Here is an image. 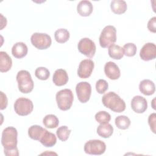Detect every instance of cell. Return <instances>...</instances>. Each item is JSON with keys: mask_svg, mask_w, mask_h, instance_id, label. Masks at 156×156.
Returning a JSON list of instances; mask_svg holds the SVG:
<instances>
[{"mask_svg": "<svg viewBox=\"0 0 156 156\" xmlns=\"http://www.w3.org/2000/svg\"><path fill=\"white\" fill-rule=\"evenodd\" d=\"M18 132L16 128L10 126L5 128L2 132L1 144L4 154L7 156H18L17 148Z\"/></svg>", "mask_w": 156, "mask_h": 156, "instance_id": "obj_1", "label": "cell"}, {"mask_svg": "<svg viewBox=\"0 0 156 156\" xmlns=\"http://www.w3.org/2000/svg\"><path fill=\"white\" fill-rule=\"evenodd\" d=\"M102 104L114 112L121 113L126 109V103L120 96L113 91L105 94L102 98Z\"/></svg>", "mask_w": 156, "mask_h": 156, "instance_id": "obj_2", "label": "cell"}, {"mask_svg": "<svg viewBox=\"0 0 156 156\" xmlns=\"http://www.w3.org/2000/svg\"><path fill=\"white\" fill-rule=\"evenodd\" d=\"M16 80L19 90L24 93H30L34 87V81L29 71L26 70H21L18 72L16 75Z\"/></svg>", "mask_w": 156, "mask_h": 156, "instance_id": "obj_3", "label": "cell"}, {"mask_svg": "<svg viewBox=\"0 0 156 156\" xmlns=\"http://www.w3.org/2000/svg\"><path fill=\"white\" fill-rule=\"evenodd\" d=\"M58 107L63 111L69 110L73 102L74 96L70 89H63L58 91L55 96Z\"/></svg>", "mask_w": 156, "mask_h": 156, "instance_id": "obj_4", "label": "cell"}, {"mask_svg": "<svg viewBox=\"0 0 156 156\" xmlns=\"http://www.w3.org/2000/svg\"><path fill=\"white\" fill-rule=\"evenodd\" d=\"M116 41V29L113 26H105L102 30L99 37V44L102 48H105L113 44Z\"/></svg>", "mask_w": 156, "mask_h": 156, "instance_id": "obj_5", "label": "cell"}, {"mask_svg": "<svg viewBox=\"0 0 156 156\" xmlns=\"http://www.w3.org/2000/svg\"><path fill=\"white\" fill-rule=\"evenodd\" d=\"M83 149L86 154L100 155L105 152L106 144L99 140H90L86 142Z\"/></svg>", "mask_w": 156, "mask_h": 156, "instance_id": "obj_6", "label": "cell"}, {"mask_svg": "<svg viewBox=\"0 0 156 156\" xmlns=\"http://www.w3.org/2000/svg\"><path fill=\"white\" fill-rule=\"evenodd\" d=\"M31 43L36 48L43 50L50 47L52 43L51 37L44 33L35 32L30 37Z\"/></svg>", "mask_w": 156, "mask_h": 156, "instance_id": "obj_7", "label": "cell"}, {"mask_svg": "<svg viewBox=\"0 0 156 156\" xmlns=\"http://www.w3.org/2000/svg\"><path fill=\"white\" fill-rule=\"evenodd\" d=\"M33 102L29 99L20 98L14 104V110L16 114L20 116H27L33 110Z\"/></svg>", "mask_w": 156, "mask_h": 156, "instance_id": "obj_8", "label": "cell"}, {"mask_svg": "<svg viewBox=\"0 0 156 156\" xmlns=\"http://www.w3.org/2000/svg\"><path fill=\"white\" fill-rule=\"evenodd\" d=\"M79 51L87 57L92 58L96 52V45L94 42L88 38L80 39L77 44Z\"/></svg>", "mask_w": 156, "mask_h": 156, "instance_id": "obj_9", "label": "cell"}, {"mask_svg": "<svg viewBox=\"0 0 156 156\" xmlns=\"http://www.w3.org/2000/svg\"><path fill=\"white\" fill-rule=\"evenodd\" d=\"M76 91L79 101L82 103H86L90 98L91 86L87 82H80L76 85Z\"/></svg>", "mask_w": 156, "mask_h": 156, "instance_id": "obj_10", "label": "cell"}, {"mask_svg": "<svg viewBox=\"0 0 156 156\" xmlns=\"http://www.w3.org/2000/svg\"><path fill=\"white\" fill-rule=\"evenodd\" d=\"M94 67V63L93 60L91 59L83 60L80 62L78 67V76L81 79L88 78L91 76Z\"/></svg>", "mask_w": 156, "mask_h": 156, "instance_id": "obj_11", "label": "cell"}, {"mask_svg": "<svg viewBox=\"0 0 156 156\" xmlns=\"http://www.w3.org/2000/svg\"><path fill=\"white\" fill-rule=\"evenodd\" d=\"M140 58L144 61H149L156 57V46L153 43H147L143 45L140 52Z\"/></svg>", "mask_w": 156, "mask_h": 156, "instance_id": "obj_12", "label": "cell"}, {"mask_svg": "<svg viewBox=\"0 0 156 156\" xmlns=\"http://www.w3.org/2000/svg\"><path fill=\"white\" fill-rule=\"evenodd\" d=\"M132 109L137 113H144L147 108L146 99L141 96H135L131 101Z\"/></svg>", "mask_w": 156, "mask_h": 156, "instance_id": "obj_13", "label": "cell"}, {"mask_svg": "<svg viewBox=\"0 0 156 156\" xmlns=\"http://www.w3.org/2000/svg\"><path fill=\"white\" fill-rule=\"evenodd\" d=\"M104 73L106 76L111 80H117L121 75L118 66L113 62H108L105 63L104 66Z\"/></svg>", "mask_w": 156, "mask_h": 156, "instance_id": "obj_14", "label": "cell"}, {"mask_svg": "<svg viewBox=\"0 0 156 156\" xmlns=\"http://www.w3.org/2000/svg\"><path fill=\"white\" fill-rule=\"evenodd\" d=\"M68 79V75L65 69H58L54 73L52 81L56 86H63L66 84Z\"/></svg>", "mask_w": 156, "mask_h": 156, "instance_id": "obj_15", "label": "cell"}, {"mask_svg": "<svg viewBox=\"0 0 156 156\" xmlns=\"http://www.w3.org/2000/svg\"><path fill=\"white\" fill-rule=\"evenodd\" d=\"M93 7L90 1L83 0L80 1L77 5V13L82 16H88L93 12Z\"/></svg>", "mask_w": 156, "mask_h": 156, "instance_id": "obj_16", "label": "cell"}, {"mask_svg": "<svg viewBox=\"0 0 156 156\" xmlns=\"http://www.w3.org/2000/svg\"><path fill=\"white\" fill-rule=\"evenodd\" d=\"M28 52L27 45L23 42L16 43L12 48V54L16 58H22L24 57Z\"/></svg>", "mask_w": 156, "mask_h": 156, "instance_id": "obj_17", "label": "cell"}, {"mask_svg": "<svg viewBox=\"0 0 156 156\" xmlns=\"http://www.w3.org/2000/svg\"><path fill=\"white\" fill-rule=\"evenodd\" d=\"M139 90L142 94L146 96H150L155 93V86L152 80L149 79H144L140 83Z\"/></svg>", "mask_w": 156, "mask_h": 156, "instance_id": "obj_18", "label": "cell"}, {"mask_svg": "<svg viewBox=\"0 0 156 156\" xmlns=\"http://www.w3.org/2000/svg\"><path fill=\"white\" fill-rule=\"evenodd\" d=\"M12 66V60L6 52H0V71L1 73L7 72Z\"/></svg>", "mask_w": 156, "mask_h": 156, "instance_id": "obj_19", "label": "cell"}, {"mask_svg": "<svg viewBox=\"0 0 156 156\" xmlns=\"http://www.w3.org/2000/svg\"><path fill=\"white\" fill-rule=\"evenodd\" d=\"M39 141L45 147H52L57 142V138L55 134L48 131L46 129L44 131Z\"/></svg>", "mask_w": 156, "mask_h": 156, "instance_id": "obj_20", "label": "cell"}, {"mask_svg": "<svg viewBox=\"0 0 156 156\" xmlns=\"http://www.w3.org/2000/svg\"><path fill=\"white\" fill-rule=\"evenodd\" d=\"M110 8L114 13L120 15L126 12L127 5L123 0H113L111 2Z\"/></svg>", "mask_w": 156, "mask_h": 156, "instance_id": "obj_21", "label": "cell"}, {"mask_svg": "<svg viewBox=\"0 0 156 156\" xmlns=\"http://www.w3.org/2000/svg\"><path fill=\"white\" fill-rule=\"evenodd\" d=\"M113 133V126L108 123L101 124L97 128V133L104 138H109Z\"/></svg>", "mask_w": 156, "mask_h": 156, "instance_id": "obj_22", "label": "cell"}, {"mask_svg": "<svg viewBox=\"0 0 156 156\" xmlns=\"http://www.w3.org/2000/svg\"><path fill=\"white\" fill-rule=\"evenodd\" d=\"M108 52L111 58L116 60L121 59L124 55L123 48L119 45L114 44L108 47Z\"/></svg>", "mask_w": 156, "mask_h": 156, "instance_id": "obj_23", "label": "cell"}, {"mask_svg": "<svg viewBox=\"0 0 156 156\" xmlns=\"http://www.w3.org/2000/svg\"><path fill=\"white\" fill-rule=\"evenodd\" d=\"M45 129L38 125H33L30 126L28 129L29 136L34 140L39 141L41 138Z\"/></svg>", "mask_w": 156, "mask_h": 156, "instance_id": "obj_24", "label": "cell"}, {"mask_svg": "<svg viewBox=\"0 0 156 156\" xmlns=\"http://www.w3.org/2000/svg\"><path fill=\"white\" fill-rule=\"evenodd\" d=\"M43 123L44 126L49 129L56 128L59 124L58 118L54 115L49 114L46 115L43 119Z\"/></svg>", "mask_w": 156, "mask_h": 156, "instance_id": "obj_25", "label": "cell"}, {"mask_svg": "<svg viewBox=\"0 0 156 156\" xmlns=\"http://www.w3.org/2000/svg\"><path fill=\"white\" fill-rule=\"evenodd\" d=\"M69 31L63 28L57 29L54 33V38L57 42L59 43H64L66 42L69 38Z\"/></svg>", "mask_w": 156, "mask_h": 156, "instance_id": "obj_26", "label": "cell"}, {"mask_svg": "<svg viewBox=\"0 0 156 156\" xmlns=\"http://www.w3.org/2000/svg\"><path fill=\"white\" fill-rule=\"evenodd\" d=\"M130 119L125 115H119L115 118V123L116 127L122 130L127 129L130 125Z\"/></svg>", "mask_w": 156, "mask_h": 156, "instance_id": "obj_27", "label": "cell"}, {"mask_svg": "<svg viewBox=\"0 0 156 156\" xmlns=\"http://www.w3.org/2000/svg\"><path fill=\"white\" fill-rule=\"evenodd\" d=\"M71 132V130L69 129L67 126H62L57 129L56 135L60 140L62 141H65L68 139Z\"/></svg>", "mask_w": 156, "mask_h": 156, "instance_id": "obj_28", "label": "cell"}, {"mask_svg": "<svg viewBox=\"0 0 156 156\" xmlns=\"http://www.w3.org/2000/svg\"><path fill=\"white\" fill-rule=\"evenodd\" d=\"M35 75L38 79L46 80L49 77L50 72L49 69L45 67H38L35 71Z\"/></svg>", "mask_w": 156, "mask_h": 156, "instance_id": "obj_29", "label": "cell"}, {"mask_svg": "<svg viewBox=\"0 0 156 156\" xmlns=\"http://www.w3.org/2000/svg\"><path fill=\"white\" fill-rule=\"evenodd\" d=\"M96 121L100 124L108 123L111 119L110 115L105 111H99L95 115Z\"/></svg>", "mask_w": 156, "mask_h": 156, "instance_id": "obj_30", "label": "cell"}, {"mask_svg": "<svg viewBox=\"0 0 156 156\" xmlns=\"http://www.w3.org/2000/svg\"><path fill=\"white\" fill-rule=\"evenodd\" d=\"M123 50L124 54L127 57H133L136 52V46L132 43H128L124 45Z\"/></svg>", "mask_w": 156, "mask_h": 156, "instance_id": "obj_31", "label": "cell"}, {"mask_svg": "<svg viewBox=\"0 0 156 156\" xmlns=\"http://www.w3.org/2000/svg\"><path fill=\"white\" fill-rule=\"evenodd\" d=\"M108 88V84L107 82L104 79H99L96 82V90L99 94L104 93Z\"/></svg>", "mask_w": 156, "mask_h": 156, "instance_id": "obj_32", "label": "cell"}, {"mask_svg": "<svg viewBox=\"0 0 156 156\" xmlns=\"http://www.w3.org/2000/svg\"><path fill=\"white\" fill-rule=\"evenodd\" d=\"M155 122H156V114L155 113H153L149 116L148 123L151 130L154 133H155Z\"/></svg>", "mask_w": 156, "mask_h": 156, "instance_id": "obj_33", "label": "cell"}, {"mask_svg": "<svg viewBox=\"0 0 156 156\" xmlns=\"http://www.w3.org/2000/svg\"><path fill=\"white\" fill-rule=\"evenodd\" d=\"M147 29L151 32H156V17L154 16L149 20L147 23Z\"/></svg>", "mask_w": 156, "mask_h": 156, "instance_id": "obj_34", "label": "cell"}, {"mask_svg": "<svg viewBox=\"0 0 156 156\" xmlns=\"http://www.w3.org/2000/svg\"><path fill=\"white\" fill-rule=\"evenodd\" d=\"M1 110H4L7 107V98L6 95L1 91Z\"/></svg>", "mask_w": 156, "mask_h": 156, "instance_id": "obj_35", "label": "cell"}]
</instances>
